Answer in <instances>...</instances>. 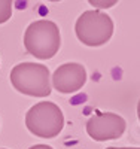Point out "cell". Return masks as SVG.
<instances>
[{"mask_svg":"<svg viewBox=\"0 0 140 149\" xmlns=\"http://www.w3.org/2000/svg\"><path fill=\"white\" fill-rule=\"evenodd\" d=\"M30 149H54V148H51V146H48V145H34V146H31Z\"/></svg>","mask_w":140,"mask_h":149,"instance_id":"9","label":"cell"},{"mask_svg":"<svg viewBox=\"0 0 140 149\" xmlns=\"http://www.w3.org/2000/svg\"><path fill=\"white\" fill-rule=\"evenodd\" d=\"M119 0H88V3L94 6L95 9H109L112 6H115Z\"/></svg>","mask_w":140,"mask_h":149,"instance_id":"8","label":"cell"},{"mask_svg":"<svg viewBox=\"0 0 140 149\" xmlns=\"http://www.w3.org/2000/svg\"><path fill=\"white\" fill-rule=\"evenodd\" d=\"M49 2H60V0H49Z\"/></svg>","mask_w":140,"mask_h":149,"instance_id":"11","label":"cell"},{"mask_svg":"<svg viewBox=\"0 0 140 149\" xmlns=\"http://www.w3.org/2000/svg\"><path fill=\"white\" fill-rule=\"evenodd\" d=\"M54 90L63 94L79 91L86 82V70L79 63H66L60 66L52 74Z\"/></svg>","mask_w":140,"mask_h":149,"instance_id":"6","label":"cell"},{"mask_svg":"<svg viewBox=\"0 0 140 149\" xmlns=\"http://www.w3.org/2000/svg\"><path fill=\"white\" fill-rule=\"evenodd\" d=\"M75 33L84 45L101 46L109 42L113 34V21L98 9L85 10L75 24Z\"/></svg>","mask_w":140,"mask_h":149,"instance_id":"4","label":"cell"},{"mask_svg":"<svg viewBox=\"0 0 140 149\" xmlns=\"http://www.w3.org/2000/svg\"><path fill=\"white\" fill-rule=\"evenodd\" d=\"M14 0H0V24H5L12 17Z\"/></svg>","mask_w":140,"mask_h":149,"instance_id":"7","label":"cell"},{"mask_svg":"<svg viewBox=\"0 0 140 149\" xmlns=\"http://www.w3.org/2000/svg\"><path fill=\"white\" fill-rule=\"evenodd\" d=\"M107 149H140V148H107Z\"/></svg>","mask_w":140,"mask_h":149,"instance_id":"10","label":"cell"},{"mask_svg":"<svg viewBox=\"0 0 140 149\" xmlns=\"http://www.w3.org/2000/svg\"><path fill=\"white\" fill-rule=\"evenodd\" d=\"M10 84L21 94L31 97H48L51 94L49 69L39 63H20L10 70Z\"/></svg>","mask_w":140,"mask_h":149,"instance_id":"2","label":"cell"},{"mask_svg":"<svg viewBox=\"0 0 140 149\" xmlns=\"http://www.w3.org/2000/svg\"><path fill=\"white\" fill-rule=\"evenodd\" d=\"M27 130L42 139H54L64 128V115L52 102H40L25 115Z\"/></svg>","mask_w":140,"mask_h":149,"instance_id":"3","label":"cell"},{"mask_svg":"<svg viewBox=\"0 0 140 149\" xmlns=\"http://www.w3.org/2000/svg\"><path fill=\"white\" fill-rule=\"evenodd\" d=\"M85 128L93 140L104 142L121 137L127 128V122L122 116L116 113L103 112V113H97L88 119Z\"/></svg>","mask_w":140,"mask_h":149,"instance_id":"5","label":"cell"},{"mask_svg":"<svg viewBox=\"0 0 140 149\" xmlns=\"http://www.w3.org/2000/svg\"><path fill=\"white\" fill-rule=\"evenodd\" d=\"M24 46L29 54L39 60L52 58L61 46L58 26L49 19L31 22L24 33Z\"/></svg>","mask_w":140,"mask_h":149,"instance_id":"1","label":"cell"}]
</instances>
